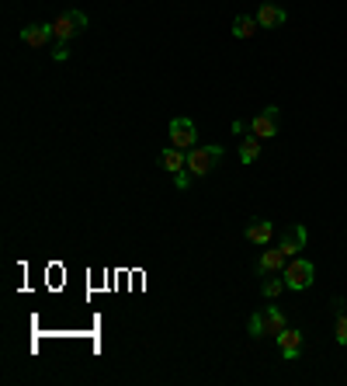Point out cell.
I'll use <instances>...</instances> for the list:
<instances>
[{
	"label": "cell",
	"mask_w": 347,
	"mask_h": 386,
	"mask_svg": "<svg viewBox=\"0 0 347 386\" xmlns=\"http://www.w3.org/2000/svg\"><path fill=\"white\" fill-rule=\"evenodd\" d=\"M288 324H285V313L281 310H274V306H264L257 310L254 317H250V324H247V331H250V338H278L281 331H285Z\"/></svg>",
	"instance_id": "6da1fadb"
},
{
	"label": "cell",
	"mask_w": 347,
	"mask_h": 386,
	"mask_svg": "<svg viewBox=\"0 0 347 386\" xmlns=\"http://www.w3.org/2000/svg\"><path fill=\"white\" fill-rule=\"evenodd\" d=\"M49 28H52V39H56V42H70V39H77L87 28V14L84 11H63Z\"/></svg>",
	"instance_id": "7a4b0ae2"
},
{
	"label": "cell",
	"mask_w": 347,
	"mask_h": 386,
	"mask_svg": "<svg viewBox=\"0 0 347 386\" xmlns=\"http://www.w3.org/2000/svg\"><path fill=\"white\" fill-rule=\"evenodd\" d=\"M219 160H222V146H194V150H187V174L205 178Z\"/></svg>",
	"instance_id": "3957f363"
},
{
	"label": "cell",
	"mask_w": 347,
	"mask_h": 386,
	"mask_svg": "<svg viewBox=\"0 0 347 386\" xmlns=\"http://www.w3.org/2000/svg\"><path fill=\"white\" fill-rule=\"evenodd\" d=\"M167 139H171V146L177 150H194L198 146V132H194V122L191 118H174L171 122V132H167Z\"/></svg>",
	"instance_id": "277c9868"
},
{
	"label": "cell",
	"mask_w": 347,
	"mask_h": 386,
	"mask_svg": "<svg viewBox=\"0 0 347 386\" xmlns=\"http://www.w3.org/2000/svg\"><path fill=\"white\" fill-rule=\"evenodd\" d=\"M285 286H288V289H309V286H313V265L302 261V258L288 261V265H285Z\"/></svg>",
	"instance_id": "5b68a950"
},
{
	"label": "cell",
	"mask_w": 347,
	"mask_h": 386,
	"mask_svg": "<svg viewBox=\"0 0 347 386\" xmlns=\"http://www.w3.org/2000/svg\"><path fill=\"white\" fill-rule=\"evenodd\" d=\"M250 132H254L257 139H274V132H278V108H274V104H271V108H264L260 115H254Z\"/></svg>",
	"instance_id": "8992f818"
},
{
	"label": "cell",
	"mask_w": 347,
	"mask_h": 386,
	"mask_svg": "<svg viewBox=\"0 0 347 386\" xmlns=\"http://www.w3.org/2000/svg\"><path fill=\"white\" fill-rule=\"evenodd\" d=\"M160 167L164 171H171V174H180L184 167H187V153L184 150H177V146H167V150H160Z\"/></svg>",
	"instance_id": "52a82bcc"
},
{
	"label": "cell",
	"mask_w": 347,
	"mask_h": 386,
	"mask_svg": "<svg viewBox=\"0 0 347 386\" xmlns=\"http://www.w3.org/2000/svg\"><path fill=\"white\" fill-rule=\"evenodd\" d=\"M49 39H52V28L49 25H28V28H21V42L31 46V49H42Z\"/></svg>",
	"instance_id": "ba28073f"
},
{
	"label": "cell",
	"mask_w": 347,
	"mask_h": 386,
	"mask_svg": "<svg viewBox=\"0 0 347 386\" xmlns=\"http://www.w3.org/2000/svg\"><path fill=\"white\" fill-rule=\"evenodd\" d=\"M302 244H306V226H288L278 247L285 251V258H292V254H299V251H302Z\"/></svg>",
	"instance_id": "9c48e42d"
},
{
	"label": "cell",
	"mask_w": 347,
	"mask_h": 386,
	"mask_svg": "<svg viewBox=\"0 0 347 386\" xmlns=\"http://www.w3.org/2000/svg\"><path fill=\"white\" fill-rule=\"evenodd\" d=\"M278 348H281L285 359H299V352H302V334L292 331V327H285V331L278 334Z\"/></svg>",
	"instance_id": "30bf717a"
},
{
	"label": "cell",
	"mask_w": 347,
	"mask_h": 386,
	"mask_svg": "<svg viewBox=\"0 0 347 386\" xmlns=\"http://www.w3.org/2000/svg\"><path fill=\"white\" fill-rule=\"evenodd\" d=\"M285 261H288V258H285V251H281V247L264 251V254H260V261H257V272H264V275H267V272H278V268H285Z\"/></svg>",
	"instance_id": "8fae6325"
},
{
	"label": "cell",
	"mask_w": 347,
	"mask_h": 386,
	"mask_svg": "<svg viewBox=\"0 0 347 386\" xmlns=\"http://www.w3.org/2000/svg\"><path fill=\"white\" fill-rule=\"evenodd\" d=\"M257 21H260V28H278V25H285V11L274 7V4H264L257 11Z\"/></svg>",
	"instance_id": "7c38bea8"
},
{
	"label": "cell",
	"mask_w": 347,
	"mask_h": 386,
	"mask_svg": "<svg viewBox=\"0 0 347 386\" xmlns=\"http://www.w3.org/2000/svg\"><path fill=\"white\" fill-rule=\"evenodd\" d=\"M271 233H274V223H271V219H254V226L247 230V240H250V244H267Z\"/></svg>",
	"instance_id": "4fadbf2b"
},
{
	"label": "cell",
	"mask_w": 347,
	"mask_h": 386,
	"mask_svg": "<svg viewBox=\"0 0 347 386\" xmlns=\"http://www.w3.org/2000/svg\"><path fill=\"white\" fill-rule=\"evenodd\" d=\"M257 28H260L257 14H254V18H250V14H240V18L233 21V35H236V39H250Z\"/></svg>",
	"instance_id": "5bb4252c"
},
{
	"label": "cell",
	"mask_w": 347,
	"mask_h": 386,
	"mask_svg": "<svg viewBox=\"0 0 347 386\" xmlns=\"http://www.w3.org/2000/svg\"><path fill=\"white\" fill-rule=\"evenodd\" d=\"M257 157H260V139L250 132V136L240 143V160H243V164H254Z\"/></svg>",
	"instance_id": "9a60e30c"
},
{
	"label": "cell",
	"mask_w": 347,
	"mask_h": 386,
	"mask_svg": "<svg viewBox=\"0 0 347 386\" xmlns=\"http://www.w3.org/2000/svg\"><path fill=\"white\" fill-rule=\"evenodd\" d=\"M281 289H285V279H267V282L260 286V292H264L267 299H274V296H278Z\"/></svg>",
	"instance_id": "2e32d148"
},
{
	"label": "cell",
	"mask_w": 347,
	"mask_h": 386,
	"mask_svg": "<svg viewBox=\"0 0 347 386\" xmlns=\"http://www.w3.org/2000/svg\"><path fill=\"white\" fill-rule=\"evenodd\" d=\"M334 334H337V341L347 348V313H341V317H337V331H334Z\"/></svg>",
	"instance_id": "e0dca14e"
},
{
	"label": "cell",
	"mask_w": 347,
	"mask_h": 386,
	"mask_svg": "<svg viewBox=\"0 0 347 386\" xmlns=\"http://www.w3.org/2000/svg\"><path fill=\"white\" fill-rule=\"evenodd\" d=\"M66 46H70V42H56V49H52V60H56V63H63V60L70 56V49H66Z\"/></svg>",
	"instance_id": "ac0fdd59"
},
{
	"label": "cell",
	"mask_w": 347,
	"mask_h": 386,
	"mask_svg": "<svg viewBox=\"0 0 347 386\" xmlns=\"http://www.w3.org/2000/svg\"><path fill=\"white\" fill-rule=\"evenodd\" d=\"M174 181H177V188H187V174L180 171V174H174Z\"/></svg>",
	"instance_id": "d6986e66"
}]
</instances>
